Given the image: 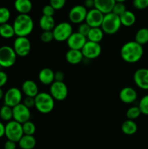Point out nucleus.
I'll return each mask as SVG.
<instances>
[{
	"label": "nucleus",
	"instance_id": "nucleus-28",
	"mask_svg": "<svg viewBox=\"0 0 148 149\" xmlns=\"http://www.w3.org/2000/svg\"><path fill=\"white\" fill-rule=\"evenodd\" d=\"M135 42L140 45L148 43V28H141L135 34Z\"/></svg>",
	"mask_w": 148,
	"mask_h": 149
},
{
	"label": "nucleus",
	"instance_id": "nucleus-25",
	"mask_svg": "<svg viewBox=\"0 0 148 149\" xmlns=\"http://www.w3.org/2000/svg\"><path fill=\"white\" fill-rule=\"evenodd\" d=\"M36 138L33 135H23L18 142L19 147L21 149H33L36 146Z\"/></svg>",
	"mask_w": 148,
	"mask_h": 149
},
{
	"label": "nucleus",
	"instance_id": "nucleus-44",
	"mask_svg": "<svg viewBox=\"0 0 148 149\" xmlns=\"http://www.w3.org/2000/svg\"><path fill=\"white\" fill-rule=\"evenodd\" d=\"M16 143H17L7 140L4 145V149H16Z\"/></svg>",
	"mask_w": 148,
	"mask_h": 149
},
{
	"label": "nucleus",
	"instance_id": "nucleus-21",
	"mask_svg": "<svg viewBox=\"0 0 148 149\" xmlns=\"http://www.w3.org/2000/svg\"><path fill=\"white\" fill-rule=\"evenodd\" d=\"M65 59L67 62L71 65H77L79 64L84 59L81 50H75V49H70L67 51L65 54Z\"/></svg>",
	"mask_w": 148,
	"mask_h": 149
},
{
	"label": "nucleus",
	"instance_id": "nucleus-22",
	"mask_svg": "<svg viewBox=\"0 0 148 149\" xmlns=\"http://www.w3.org/2000/svg\"><path fill=\"white\" fill-rule=\"evenodd\" d=\"M14 7L16 11L20 15H28L33 8L30 0H17L15 1Z\"/></svg>",
	"mask_w": 148,
	"mask_h": 149
},
{
	"label": "nucleus",
	"instance_id": "nucleus-8",
	"mask_svg": "<svg viewBox=\"0 0 148 149\" xmlns=\"http://www.w3.org/2000/svg\"><path fill=\"white\" fill-rule=\"evenodd\" d=\"M23 99L21 90L17 87H11L9 89L4 96V105L9 107L14 108L21 103Z\"/></svg>",
	"mask_w": 148,
	"mask_h": 149
},
{
	"label": "nucleus",
	"instance_id": "nucleus-14",
	"mask_svg": "<svg viewBox=\"0 0 148 149\" xmlns=\"http://www.w3.org/2000/svg\"><path fill=\"white\" fill-rule=\"evenodd\" d=\"M104 15L97 9H91L87 12L85 22L91 28H100L104 19Z\"/></svg>",
	"mask_w": 148,
	"mask_h": 149
},
{
	"label": "nucleus",
	"instance_id": "nucleus-29",
	"mask_svg": "<svg viewBox=\"0 0 148 149\" xmlns=\"http://www.w3.org/2000/svg\"><path fill=\"white\" fill-rule=\"evenodd\" d=\"M15 35L12 25L10 23H4L0 25V36L4 39H10Z\"/></svg>",
	"mask_w": 148,
	"mask_h": 149
},
{
	"label": "nucleus",
	"instance_id": "nucleus-40",
	"mask_svg": "<svg viewBox=\"0 0 148 149\" xmlns=\"http://www.w3.org/2000/svg\"><path fill=\"white\" fill-rule=\"evenodd\" d=\"M55 10L50 4H46L42 9V13H43V15L45 16H50V17H53V15H55Z\"/></svg>",
	"mask_w": 148,
	"mask_h": 149
},
{
	"label": "nucleus",
	"instance_id": "nucleus-27",
	"mask_svg": "<svg viewBox=\"0 0 148 149\" xmlns=\"http://www.w3.org/2000/svg\"><path fill=\"white\" fill-rule=\"evenodd\" d=\"M137 125L133 120L127 119L123 122L121 125V130L125 135H133L137 131Z\"/></svg>",
	"mask_w": 148,
	"mask_h": 149
},
{
	"label": "nucleus",
	"instance_id": "nucleus-48",
	"mask_svg": "<svg viewBox=\"0 0 148 149\" xmlns=\"http://www.w3.org/2000/svg\"><path fill=\"white\" fill-rule=\"evenodd\" d=\"M1 68V65H0V68Z\"/></svg>",
	"mask_w": 148,
	"mask_h": 149
},
{
	"label": "nucleus",
	"instance_id": "nucleus-3",
	"mask_svg": "<svg viewBox=\"0 0 148 149\" xmlns=\"http://www.w3.org/2000/svg\"><path fill=\"white\" fill-rule=\"evenodd\" d=\"M35 99V108L40 113L47 114L50 113L55 107V100L49 93H39Z\"/></svg>",
	"mask_w": 148,
	"mask_h": 149
},
{
	"label": "nucleus",
	"instance_id": "nucleus-34",
	"mask_svg": "<svg viewBox=\"0 0 148 149\" xmlns=\"http://www.w3.org/2000/svg\"><path fill=\"white\" fill-rule=\"evenodd\" d=\"M10 16L11 13L9 9L4 7H0V25L7 23L10 18Z\"/></svg>",
	"mask_w": 148,
	"mask_h": 149
},
{
	"label": "nucleus",
	"instance_id": "nucleus-23",
	"mask_svg": "<svg viewBox=\"0 0 148 149\" xmlns=\"http://www.w3.org/2000/svg\"><path fill=\"white\" fill-rule=\"evenodd\" d=\"M39 26L43 31H52L56 25L53 17L42 15L39 20Z\"/></svg>",
	"mask_w": 148,
	"mask_h": 149
},
{
	"label": "nucleus",
	"instance_id": "nucleus-1",
	"mask_svg": "<svg viewBox=\"0 0 148 149\" xmlns=\"http://www.w3.org/2000/svg\"><path fill=\"white\" fill-rule=\"evenodd\" d=\"M144 54L143 47L135 41H130L122 46L120 56L122 59L129 63H134L140 61Z\"/></svg>",
	"mask_w": 148,
	"mask_h": 149
},
{
	"label": "nucleus",
	"instance_id": "nucleus-7",
	"mask_svg": "<svg viewBox=\"0 0 148 149\" xmlns=\"http://www.w3.org/2000/svg\"><path fill=\"white\" fill-rule=\"evenodd\" d=\"M17 55L12 47L4 45L0 47V65L1 68H10L15 63Z\"/></svg>",
	"mask_w": 148,
	"mask_h": 149
},
{
	"label": "nucleus",
	"instance_id": "nucleus-4",
	"mask_svg": "<svg viewBox=\"0 0 148 149\" xmlns=\"http://www.w3.org/2000/svg\"><path fill=\"white\" fill-rule=\"evenodd\" d=\"M121 26L119 16L111 13L104 16V19L100 28L104 33L112 35L117 33L120 30Z\"/></svg>",
	"mask_w": 148,
	"mask_h": 149
},
{
	"label": "nucleus",
	"instance_id": "nucleus-2",
	"mask_svg": "<svg viewBox=\"0 0 148 149\" xmlns=\"http://www.w3.org/2000/svg\"><path fill=\"white\" fill-rule=\"evenodd\" d=\"M13 29L17 36L27 37L33 29V20L29 15L19 14L13 22Z\"/></svg>",
	"mask_w": 148,
	"mask_h": 149
},
{
	"label": "nucleus",
	"instance_id": "nucleus-13",
	"mask_svg": "<svg viewBox=\"0 0 148 149\" xmlns=\"http://www.w3.org/2000/svg\"><path fill=\"white\" fill-rule=\"evenodd\" d=\"M84 58L92 60L97 58L102 52V47L99 43L87 41L81 49Z\"/></svg>",
	"mask_w": 148,
	"mask_h": 149
},
{
	"label": "nucleus",
	"instance_id": "nucleus-38",
	"mask_svg": "<svg viewBox=\"0 0 148 149\" xmlns=\"http://www.w3.org/2000/svg\"><path fill=\"white\" fill-rule=\"evenodd\" d=\"M133 5L136 10H145L148 7V0H134Z\"/></svg>",
	"mask_w": 148,
	"mask_h": 149
},
{
	"label": "nucleus",
	"instance_id": "nucleus-45",
	"mask_svg": "<svg viewBox=\"0 0 148 149\" xmlns=\"http://www.w3.org/2000/svg\"><path fill=\"white\" fill-rule=\"evenodd\" d=\"M84 7L86 8H89V10L94 8V0H86L84 1Z\"/></svg>",
	"mask_w": 148,
	"mask_h": 149
},
{
	"label": "nucleus",
	"instance_id": "nucleus-19",
	"mask_svg": "<svg viewBox=\"0 0 148 149\" xmlns=\"http://www.w3.org/2000/svg\"><path fill=\"white\" fill-rule=\"evenodd\" d=\"M22 92L26 97H35L39 93L37 84L32 80H26L23 83Z\"/></svg>",
	"mask_w": 148,
	"mask_h": 149
},
{
	"label": "nucleus",
	"instance_id": "nucleus-36",
	"mask_svg": "<svg viewBox=\"0 0 148 149\" xmlns=\"http://www.w3.org/2000/svg\"><path fill=\"white\" fill-rule=\"evenodd\" d=\"M90 29H91V27L86 22H84V23H81L79 25V26L78 28V31L77 32L79 33L80 34L83 35L84 36H85V37H86Z\"/></svg>",
	"mask_w": 148,
	"mask_h": 149
},
{
	"label": "nucleus",
	"instance_id": "nucleus-10",
	"mask_svg": "<svg viewBox=\"0 0 148 149\" xmlns=\"http://www.w3.org/2000/svg\"><path fill=\"white\" fill-rule=\"evenodd\" d=\"M49 91H50L49 94L52 95L55 100L62 101L68 97V89L63 81L62 82L54 81L50 85Z\"/></svg>",
	"mask_w": 148,
	"mask_h": 149
},
{
	"label": "nucleus",
	"instance_id": "nucleus-41",
	"mask_svg": "<svg viewBox=\"0 0 148 149\" xmlns=\"http://www.w3.org/2000/svg\"><path fill=\"white\" fill-rule=\"evenodd\" d=\"M23 104L25 105L29 109L32 107H35V99L34 97H26L23 100Z\"/></svg>",
	"mask_w": 148,
	"mask_h": 149
},
{
	"label": "nucleus",
	"instance_id": "nucleus-47",
	"mask_svg": "<svg viewBox=\"0 0 148 149\" xmlns=\"http://www.w3.org/2000/svg\"><path fill=\"white\" fill-rule=\"evenodd\" d=\"M4 92H3L2 89L0 88V100H1L2 98H4Z\"/></svg>",
	"mask_w": 148,
	"mask_h": 149
},
{
	"label": "nucleus",
	"instance_id": "nucleus-35",
	"mask_svg": "<svg viewBox=\"0 0 148 149\" xmlns=\"http://www.w3.org/2000/svg\"><path fill=\"white\" fill-rule=\"evenodd\" d=\"M138 107L141 111L142 114L147 115L148 116V95H146L142 97L139 103Z\"/></svg>",
	"mask_w": 148,
	"mask_h": 149
},
{
	"label": "nucleus",
	"instance_id": "nucleus-32",
	"mask_svg": "<svg viewBox=\"0 0 148 149\" xmlns=\"http://www.w3.org/2000/svg\"><path fill=\"white\" fill-rule=\"evenodd\" d=\"M23 134L26 135H33L36 132V125L31 121H28L22 125Z\"/></svg>",
	"mask_w": 148,
	"mask_h": 149
},
{
	"label": "nucleus",
	"instance_id": "nucleus-42",
	"mask_svg": "<svg viewBox=\"0 0 148 149\" xmlns=\"http://www.w3.org/2000/svg\"><path fill=\"white\" fill-rule=\"evenodd\" d=\"M7 80H8L7 74L4 71L0 70V88L5 85L6 83L7 82Z\"/></svg>",
	"mask_w": 148,
	"mask_h": 149
},
{
	"label": "nucleus",
	"instance_id": "nucleus-20",
	"mask_svg": "<svg viewBox=\"0 0 148 149\" xmlns=\"http://www.w3.org/2000/svg\"><path fill=\"white\" fill-rule=\"evenodd\" d=\"M39 79L44 85H51L55 81V72L49 68H44L39 71Z\"/></svg>",
	"mask_w": 148,
	"mask_h": 149
},
{
	"label": "nucleus",
	"instance_id": "nucleus-43",
	"mask_svg": "<svg viewBox=\"0 0 148 149\" xmlns=\"http://www.w3.org/2000/svg\"><path fill=\"white\" fill-rule=\"evenodd\" d=\"M64 78H65V75H64V73L62 71H57L55 72V81L62 82V81H63Z\"/></svg>",
	"mask_w": 148,
	"mask_h": 149
},
{
	"label": "nucleus",
	"instance_id": "nucleus-11",
	"mask_svg": "<svg viewBox=\"0 0 148 149\" xmlns=\"http://www.w3.org/2000/svg\"><path fill=\"white\" fill-rule=\"evenodd\" d=\"M87 9L81 4L74 6L70 10L68 17L71 23L75 24H81L84 23L86 20L87 15Z\"/></svg>",
	"mask_w": 148,
	"mask_h": 149
},
{
	"label": "nucleus",
	"instance_id": "nucleus-12",
	"mask_svg": "<svg viewBox=\"0 0 148 149\" xmlns=\"http://www.w3.org/2000/svg\"><path fill=\"white\" fill-rule=\"evenodd\" d=\"M13 120L23 125L25 122L30 120V111L28 108L26 107L23 103L12 108Z\"/></svg>",
	"mask_w": 148,
	"mask_h": 149
},
{
	"label": "nucleus",
	"instance_id": "nucleus-39",
	"mask_svg": "<svg viewBox=\"0 0 148 149\" xmlns=\"http://www.w3.org/2000/svg\"><path fill=\"white\" fill-rule=\"evenodd\" d=\"M65 3V0H51L49 1V4L55 9V10H59L63 8Z\"/></svg>",
	"mask_w": 148,
	"mask_h": 149
},
{
	"label": "nucleus",
	"instance_id": "nucleus-37",
	"mask_svg": "<svg viewBox=\"0 0 148 149\" xmlns=\"http://www.w3.org/2000/svg\"><path fill=\"white\" fill-rule=\"evenodd\" d=\"M40 39L44 43H49L54 39L52 31H43L41 34Z\"/></svg>",
	"mask_w": 148,
	"mask_h": 149
},
{
	"label": "nucleus",
	"instance_id": "nucleus-16",
	"mask_svg": "<svg viewBox=\"0 0 148 149\" xmlns=\"http://www.w3.org/2000/svg\"><path fill=\"white\" fill-rule=\"evenodd\" d=\"M86 42V37L80 34L78 32H73L66 41L69 49L75 50H81Z\"/></svg>",
	"mask_w": 148,
	"mask_h": 149
},
{
	"label": "nucleus",
	"instance_id": "nucleus-30",
	"mask_svg": "<svg viewBox=\"0 0 148 149\" xmlns=\"http://www.w3.org/2000/svg\"><path fill=\"white\" fill-rule=\"evenodd\" d=\"M0 118L3 121L5 122H10L12 119V108L9 107V106H4L0 108Z\"/></svg>",
	"mask_w": 148,
	"mask_h": 149
},
{
	"label": "nucleus",
	"instance_id": "nucleus-18",
	"mask_svg": "<svg viewBox=\"0 0 148 149\" xmlns=\"http://www.w3.org/2000/svg\"><path fill=\"white\" fill-rule=\"evenodd\" d=\"M115 4V0H94V8L104 15L111 13Z\"/></svg>",
	"mask_w": 148,
	"mask_h": 149
},
{
	"label": "nucleus",
	"instance_id": "nucleus-26",
	"mask_svg": "<svg viewBox=\"0 0 148 149\" xmlns=\"http://www.w3.org/2000/svg\"><path fill=\"white\" fill-rule=\"evenodd\" d=\"M119 17H120V23L122 26H124L126 27L132 26L136 22V15L130 10H126Z\"/></svg>",
	"mask_w": 148,
	"mask_h": 149
},
{
	"label": "nucleus",
	"instance_id": "nucleus-31",
	"mask_svg": "<svg viewBox=\"0 0 148 149\" xmlns=\"http://www.w3.org/2000/svg\"><path fill=\"white\" fill-rule=\"evenodd\" d=\"M126 117L129 120H134L140 116L142 114L141 111L138 106H131L126 111Z\"/></svg>",
	"mask_w": 148,
	"mask_h": 149
},
{
	"label": "nucleus",
	"instance_id": "nucleus-33",
	"mask_svg": "<svg viewBox=\"0 0 148 149\" xmlns=\"http://www.w3.org/2000/svg\"><path fill=\"white\" fill-rule=\"evenodd\" d=\"M124 2L125 1L123 0H122V1H115V4L112 13L120 17L123 13H124L127 10Z\"/></svg>",
	"mask_w": 148,
	"mask_h": 149
},
{
	"label": "nucleus",
	"instance_id": "nucleus-46",
	"mask_svg": "<svg viewBox=\"0 0 148 149\" xmlns=\"http://www.w3.org/2000/svg\"><path fill=\"white\" fill-rule=\"evenodd\" d=\"M5 135V125L0 122V138Z\"/></svg>",
	"mask_w": 148,
	"mask_h": 149
},
{
	"label": "nucleus",
	"instance_id": "nucleus-5",
	"mask_svg": "<svg viewBox=\"0 0 148 149\" xmlns=\"http://www.w3.org/2000/svg\"><path fill=\"white\" fill-rule=\"evenodd\" d=\"M23 135L24 134L21 124L11 120L5 125V136L9 141L18 143Z\"/></svg>",
	"mask_w": 148,
	"mask_h": 149
},
{
	"label": "nucleus",
	"instance_id": "nucleus-15",
	"mask_svg": "<svg viewBox=\"0 0 148 149\" xmlns=\"http://www.w3.org/2000/svg\"><path fill=\"white\" fill-rule=\"evenodd\" d=\"M133 81L138 87L148 90V68H142L136 70L133 74Z\"/></svg>",
	"mask_w": 148,
	"mask_h": 149
},
{
	"label": "nucleus",
	"instance_id": "nucleus-17",
	"mask_svg": "<svg viewBox=\"0 0 148 149\" xmlns=\"http://www.w3.org/2000/svg\"><path fill=\"white\" fill-rule=\"evenodd\" d=\"M119 97L123 103L126 104L133 103L137 98V93L131 87H123L119 93Z\"/></svg>",
	"mask_w": 148,
	"mask_h": 149
},
{
	"label": "nucleus",
	"instance_id": "nucleus-9",
	"mask_svg": "<svg viewBox=\"0 0 148 149\" xmlns=\"http://www.w3.org/2000/svg\"><path fill=\"white\" fill-rule=\"evenodd\" d=\"M12 48L16 55L20 57H26L30 53L31 44L28 37L17 36L14 41Z\"/></svg>",
	"mask_w": 148,
	"mask_h": 149
},
{
	"label": "nucleus",
	"instance_id": "nucleus-24",
	"mask_svg": "<svg viewBox=\"0 0 148 149\" xmlns=\"http://www.w3.org/2000/svg\"><path fill=\"white\" fill-rule=\"evenodd\" d=\"M104 37V32L101 28H91L88 35L86 36L87 41L99 43L101 42Z\"/></svg>",
	"mask_w": 148,
	"mask_h": 149
},
{
	"label": "nucleus",
	"instance_id": "nucleus-6",
	"mask_svg": "<svg viewBox=\"0 0 148 149\" xmlns=\"http://www.w3.org/2000/svg\"><path fill=\"white\" fill-rule=\"evenodd\" d=\"M54 39L57 42H62L67 41L73 32V27L68 22H61L55 26L52 31Z\"/></svg>",
	"mask_w": 148,
	"mask_h": 149
}]
</instances>
